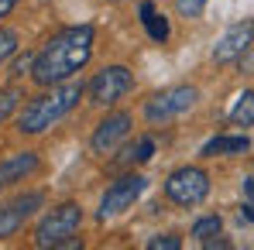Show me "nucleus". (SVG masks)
Returning a JSON list of instances; mask_svg holds the SVG:
<instances>
[{
  "label": "nucleus",
  "mask_w": 254,
  "mask_h": 250,
  "mask_svg": "<svg viewBox=\"0 0 254 250\" xmlns=\"http://www.w3.org/2000/svg\"><path fill=\"white\" fill-rule=\"evenodd\" d=\"M93 45H96V31L93 24H72L62 28L59 35H52L48 42L35 51V65H31V79L48 89V86L69 83L76 72H83L93 58Z\"/></svg>",
  "instance_id": "obj_1"
},
{
  "label": "nucleus",
  "mask_w": 254,
  "mask_h": 250,
  "mask_svg": "<svg viewBox=\"0 0 254 250\" xmlns=\"http://www.w3.org/2000/svg\"><path fill=\"white\" fill-rule=\"evenodd\" d=\"M83 93H86L83 83L48 86L42 96H35V100L24 103V110H21V117H17V130L28 134V137H38L45 130H52L59 120H65V117L79 106Z\"/></svg>",
  "instance_id": "obj_2"
},
{
  "label": "nucleus",
  "mask_w": 254,
  "mask_h": 250,
  "mask_svg": "<svg viewBox=\"0 0 254 250\" xmlns=\"http://www.w3.org/2000/svg\"><path fill=\"white\" fill-rule=\"evenodd\" d=\"M79 226H83V206L62 202L35 226V247H76Z\"/></svg>",
  "instance_id": "obj_3"
},
{
  "label": "nucleus",
  "mask_w": 254,
  "mask_h": 250,
  "mask_svg": "<svg viewBox=\"0 0 254 250\" xmlns=\"http://www.w3.org/2000/svg\"><path fill=\"white\" fill-rule=\"evenodd\" d=\"M165 196H169L175 206H199L206 196H210V175L199 165H182L175 168L169 178H165Z\"/></svg>",
  "instance_id": "obj_4"
},
{
  "label": "nucleus",
  "mask_w": 254,
  "mask_h": 250,
  "mask_svg": "<svg viewBox=\"0 0 254 250\" xmlns=\"http://www.w3.org/2000/svg\"><path fill=\"white\" fill-rule=\"evenodd\" d=\"M199 100V89L196 86H169L162 93H155L151 100H144V120L148 124H169L179 113H186L189 106H196Z\"/></svg>",
  "instance_id": "obj_5"
},
{
  "label": "nucleus",
  "mask_w": 254,
  "mask_h": 250,
  "mask_svg": "<svg viewBox=\"0 0 254 250\" xmlns=\"http://www.w3.org/2000/svg\"><path fill=\"white\" fill-rule=\"evenodd\" d=\"M130 89H134V76H130L127 65H107V69H100L89 79V86H86L93 106H114V103L124 100Z\"/></svg>",
  "instance_id": "obj_6"
},
{
  "label": "nucleus",
  "mask_w": 254,
  "mask_h": 250,
  "mask_svg": "<svg viewBox=\"0 0 254 250\" xmlns=\"http://www.w3.org/2000/svg\"><path fill=\"white\" fill-rule=\"evenodd\" d=\"M148 189V178L144 175H124V178H117L114 185H107V192H103V199H100V209H96V219H114V216H121L124 209H130L137 199H141V192Z\"/></svg>",
  "instance_id": "obj_7"
},
{
  "label": "nucleus",
  "mask_w": 254,
  "mask_h": 250,
  "mask_svg": "<svg viewBox=\"0 0 254 250\" xmlns=\"http://www.w3.org/2000/svg\"><path fill=\"white\" fill-rule=\"evenodd\" d=\"M254 45V17H244V21H237L234 28H227L216 45H213L210 58L216 65H230V62H237V58H244V51Z\"/></svg>",
  "instance_id": "obj_8"
},
{
  "label": "nucleus",
  "mask_w": 254,
  "mask_h": 250,
  "mask_svg": "<svg viewBox=\"0 0 254 250\" xmlns=\"http://www.w3.org/2000/svg\"><path fill=\"white\" fill-rule=\"evenodd\" d=\"M42 206H45V192H24V196H14V199L0 202V240H10Z\"/></svg>",
  "instance_id": "obj_9"
},
{
  "label": "nucleus",
  "mask_w": 254,
  "mask_h": 250,
  "mask_svg": "<svg viewBox=\"0 0 254 250\" xmlns=\"http://www.w3.org/2000/svg\"><path fill=\"white\" fill-rule=\"evenodd\" d=\"M130 113L124 110H114V113H107L96 130H93V137H89V148H93V154H114L121 144L127 141V134H130Z\"/></svg>",
  "instance_id": "obj_10"
},
{
  "label": "nucleus",
  "mask_w": 254,
  "mask_h": 250,
  "mask_svg": "<svg viewBox=\"0 0 254 250\" xmlns=\"http://www.w3.org/2000/svg\"><path fill=\"white\" fill-rule=\"evenodd\" d=\"M38 154L35 151H14V154H7L3 161H0V189H10V185H17V182H24L28 175H35L38 171Z\"/></svg>",
  "instance_id": "obj_11"
},
{
  "label": "nucleus",
  "mask_w": 254,
  "mask_h": 250,
  "mask_svg": "<svg viewBox=\"0 0 254 250\" xmlns=\"http://www.w3.org/2000/svg\"><path fill=\"white\" fill-rule=\"evenodd\" d=\"M244 151H251V137L248 134H237V137H227V134H220V137H213L203 144V158H227V154H244Z\"/></svg>",
  "instance_id": "obj_12"
},
{
  "label": "nucleus",
  "mask_w": 254,
  "mask_h": 250,
  "mask_svg": "<svg viewBox=\"0 0 254 250\" xmlns=\"http://www.w3.org/2000/svg\"><path fill=\"white\" fill-rule=\"evenodd\" d=\"M137 14H141V24H144V31H148V38H151V42H158V45L169 42L172 28H169V21H165V14H158V10H155V3H151V0H144V3L137 7Z\"/></svg>",
  "instance_id": "obj_13"
},
{
  "label": "nucleus",
  "mask_w": 254,
  "mask_h": 250,
  "mask_svg": "<svg viewBox=\"0 0 254 250\" xmlns=\"http://www.w3.org/2000/svg\"><path fill=\"white\" fill-rule=\"evenodd\" d=\"M230 124L234 127H254V89H244L237 103L230 106Z\"/></svg>",
  "instance_id": "obj_14"
},
{
  "label": "nucleus",
  "mask_w": 254,
  "mask_h": 250,
  "mask_svg": "<svg viewBox=\"0 0 254 250\" xmlns=\"http://www.w3.org/2000/svg\"><path fill=\"white\" fill-rule=\"evenodd\" d=\"M220 230H223V219L220 216H199L196 223H192V237L196 240H213V237H220Z\"/></svg>",
  "instance_id": "obj_15"
},
{
  "label": "nucleus",
  "mask_w": 254,
  "mask_h": 250,
  "mask_svg": "<svg viewBox=\"0 0 254 250\" xmlns=\"http://www.w3.org/2000/svg\"><path fill=\"white\" fill-rule=\"evenodd\" d=\"M17 103H21V93H17L14 86H3V89H0V127L10 120V113L17 110Z\"/></svg>",
  "instance_id": "obj_16"
},
{
  "label": "nucleus",
  "mask_w": 254,
  "mask_h": 250,
  "mask_svg": "<svg viewBox=\"0 0 254 250\" xmlns=\"http://www.w3.org/2000/svg\"><path fill=\"white\" fill-rule=\"evenodd\" d=\"M17 51V31L14 28H0V65Z\"/></svg>",
  "instance_id": "obj_17"
},
{
  "label": "nucleus",
  "mask_w": 254,
  "mask_h": 250,
  "mask_svg": "<svg viewBox=\"0 0 254 250\" xmlns=\"http://www.w3.org/2000/svg\"><path fill=\"white\" fill-rule=\"evenodd\" d=\"M151 154H155V141H151V137H141L137 148L127 154L124 161H151Z\"/></svg>",
  "instance_id": "obj_18"
},
{
  "label": "nucleus",
  "mask_w": 254,
  "mask_h": 250,
  "mask_svg": "<svg viewBox=\"0 0 254 250\" xmlns=\"http://www.w3.org/2000/svg\"><path fill=\"white\" fill-rule=\"evenodd\" d=\"M206 3H210V0H175V7H179L182 17H199V14L206 10Z\"/></svg>",
  "instance_id": "obj_19"
},
{
  "label": "nucleus",
  "mask_w": 254,
  "mask_h": 250,
  "mask_svg": "<svg viewBox=\"0 0 254 250\" xmlns=\"http://www.w3.org/2000/svg\"><path fill=\"white\" fill-rule=\"evenodd\" d=\"M179 247H182V240L175 233H162V237L148 240V250H179Z\"/></svg>",
  "instance_id": "obj_20"
},
{
  "label": "nucleus",
  "mask_w": 254,
  "mask_h": 250,
  "mask_svg": "<svg viewBox=\"0 0 254 250\" xmlns=\"http://www.w3.org/2000/svg\"><path fill=\"white\" fill-rule=\"evenodd\" d=\"M31 65H35V55H24V58H17V62L10 65V76H24Z\"/></svg>",
  "instance_id": "obj_21"
},
{
  "label": "nucleus",
  "mask_w": 254,
  "mask_h": 250,
  "mask_svg": "<svg viewBox=\"0 0 254 250\" xmlns=\"http://www.w3.org/2000/svg\"><path fill=\"white\" fill-rule=\"evenodd\" d=\"M14 7H17V0H0V21H3V17L14 10Z\"/></svg>",
  "instance_id": "obj_22"
},
{
  "label": "nucleus",
  "mask_w": 254,
  "mask_h": 250,
  "mask_svg": "<svg viewBox=\"0 0 254 250\" xmlns=\"http://www.w3.org/2000/svg\"><path fill=\"white\" fill-rule=\"evenodd\" d=\"M241 216H248V219L254 223V202H244V206H241Z\"/></svg>",
  "instance_id": "obj_23"
},
{
  "label": "nucleus",
  "mask_w": 254,
  "mask_h": 250,
  "mask_svg": "<svg viewBox=\"0 0 254 250\" xmlns=\"http://www.w3.org/2000/svg\"><path fill=\"white\" fill-rule=\"evenodd\" d=\"M114 3H117V0H114Z\"/></svg>",
  "instance_id": "obj_24"
}]
</instances>
